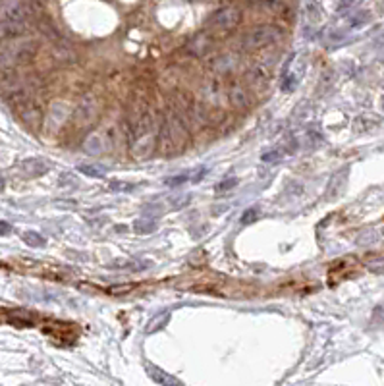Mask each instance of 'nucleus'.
<instances>
[{"instance_id":"obj_1","label":"nucleus","mask_w":384,"mask_h":386,"mask_svg":"<svg viewBox=\"0 0 384 386\" xmlns=\"http://www.w3.org/2000/svg\"><path fill=\"white\" fill-rule=\"evenodd\" d=\"M35 16V6L29 0H2L0 4V39L22 35L27 22Z\"/></svg>"},{"instance_id":"obj_2","label":"nucleus","mask_w":384,"mask_h":386,"mask_svg":"<svg viewBox=\"0 0 384 386\" xmlns=\"http://www.w3.org/2000/svg\"><path fill=\"white\" fill-rule=\"evenodd\" d=\"M157 139L160 153L166 155V157H174V155H178V153H181L185 149L189 136H187V130L181 124L180 118L178 116H170L166 120V124L160 128Z\"/></svg>"},{"instance_id":"obj_3","label":"nucleus","mask_w":384,"mask_h":386,"mask_svg":"<svg viewBox=\"0 0 384 386\" xmlns=\"http://www.w3.org/2000/svg\"><path fill=\"white\" fill-rule=\"evenodd\" d=\"M155 141H157V130L153 124V116L145 114L136 126L134 132V145H132V155L137 159H145L151 157L153 149H155Z\"/></svg>"},{"instance_id":"obj_4","label":"nucleus","mask_w":384,"mask_h":386,"mask_svg":"<svg viewBox=\"0 0 384 386\" xmlns=\"http://www.w3.org/2000/svg\"><path fill=\"white\" fill-rule=\"evenodd\" d=\"M282 37V31L276 25H257L253 29H249L247 33L242 37V46L245 50H261L265 46L276 43Z\"/></svg>"},{"instance_id":"obj_5","label":"nucleus","mask_w":384,"mask_h":386,"mask_svg":"<svg viewBox=\"0 0 384 386\" xmlns=\"http://www.w3.org/2000/svg\"><path fill=\"white\" fill-rule=\"evenodd\" d=\"M240 22H242V10L236 6H226V8L216 10L209 18L207 31L210 35H224V33H230L232 29H236Z\"/></svg>"},{"instance_id":"obj_6","label":"nucleus","mask_w":384,"mask_h":386,"mask_svg":"<svg viewBox=\"0 0 384 386\" xmlns=\"http://www.w3.org/2000/svg\"><path fill=\"white\" fill-rule=\"evenodd\" d=\"M37 52V46L33 41H25L20 45H10L0 50V66H16L29 62Z\"/></svg>"},{"instance_id":"obj_7","label":"nucleus","mask_w":384,"mask_h":386,"mask_svg":"<svg viewBox=\"0 0 384 386\" xmlns=\"http://www.w3.org/2000/svg\"><path fill=\"white\" fill-rule=\"evenodd\" d=\"M212 48V37L209 31H203L199 35H195L187 45H185V50L193 56H205L209 50Z\"/></svg>"},{"instance_id":"obj_8","label":"nucleus","mask_w":384,"mask_h":386,"mask_svg":"<svg viewBox=\"0 0 384 386\" xmlns=\"http://www.w3.org/2000/svg\"><path fill=\"white\" fill-rule=\"evenodd\" d=\"M70 116V108L66 103H54L52 105V108H50V112H48V118H46V128L48 130H58L64 122H66V118Z\"/></svg>"},{"instance_id":"obj_9","label":"nucleus","mask_w":384,"mask_h":386,"mask_svg":"<svg viewBox=\"0 0 384 386\" xmlns=\"http://www.w3.org/2000/svg\"><path fill=\"white\" fill-rule=\"evenodd\" d=\"M46 170H48V166H46L45 160L41 159H25L20 164V172L25 178H39V176L45 174Z\"/></svg>"},{"instance_id":"obj_10","label":"nucleus","mask_w":384,"mask_h":386,"mask_svg":"<svg viewBox=\"0 0 384 386\" xmlns=\"http://www.w3.org/2000/svg\"><path fill=\"white\" fill-rule=\"evenodd\" d=\"M95 114H97V103H95L93 99H85V101L75 108L73 118H75L77 126H83V124H87V122L93 120Z\"/></svg>"},{"instance_id":"obj_11","label":"nucleus","mask_w":384,"mask_h":386,"mask_svg":"<svg viewBox=\"0 0 384 386\" xmlns=\"http://www.w3.org/2000/svg\"><path fill=\"white\" fill-rule=\"evenodd\" d=\"M230 103L236 106V108H245L249 105V99H247V93L245 89H242L240 85H234L230 89Z\"/></svg>"},{"instance_id":"obj_12","label":"nucleus","mask_w":384,"mask_h":386,"mask_svg":"<svg viewBox=\"0 0 384 386\" xmlns=\"http://www.w3.org/2000/svg\"><path fill=\"white\" fill-rule=\"evenodd\" d=\"M83 151L87 155H101L103 153V137L99 136V134H91L83 141Z\"/></svg>"},{"instance_id":"obj_13","label":"nucleus","mask_w":384,"mask_h":386,"mask_svg":"<svg viewBox=\"0 0 384 386\" xmlns=\"http://www.w3.org/2000/svg\"><path fill=\"white\" fill-rule=\"evenodd\" d=\"M147 371H149L151 379H153L155 383H158V385H180V381H178V379H174V377L166 375L164 371H160V369L153 367V365H149V367H147Z\"/></svg>"},{"instance_id":"obj_14","label":"nucleus","mask_w":384,"mask_h":386,"mask_svg":"<svg viewBox=\"0 0 384 386\" xmlns=\"http://www.w3.org/2000/svg\"><path fill=\"white\" fill-rule=\"evenodd\" d=\"M23 242H25L29 247H43L46 244V240L39 234V232H31V230L23 234Z\"/></svg>"},{"instance_id":"obj_15","label":"nucleus","mask_w":384,"mask_h":386,"mask_svg":"<svg viewBox=\"0 0 384 386\" xmlns=\"http://www.w3.org/2000/svg\"><path fill=\"white\" fill-rule=\"evenodd\" d=\"M77 170H81L83 174H87L91 178H103L105 176V168L97 166V164H79Z\"/></svg>"},{"instance_id":"obj_16","label":"nucleus","mask_w":384,"mask_h":386,"mask_svg":"<svg viewBox=\"0 0 384 386\" xmlns=\"http://www.w3.org/2000/svg\"><path fill=\"white\" fill-rule=\"evenodd\" d=\"M155 228H157L155 220H149V218H139V220L134 222V230H136L137 234H149Z\"/></svg>"},{"instance_id":"obj_17","label":"nucleus","mask_w":384,"mask_h":386,"mask_svg":"<svg viewBox=\"0 0 384 386\" xmlns=\"http://www.w3.org/2000/svg\"><path fill=\"white\" fill-rule=\"evenodd\" d=\"M189 180V174H178V176H172V178H166L164 185H170V187H176V185H183V183Z\"/></svg>"},{"instance_id":"obj_18","label":"nucleus","mask_w":384,"mask_h":386,"mask_svg":"<svg viewBox=\"0 0 384 386\" xmlns=\"http://www.w3.org/2000/svg\"><path fill=\"white\" fill-rule=\"evenodd\" d=\"M236 185H238V180H236V178H228V180H222V182L216 183V191H218V193L230 191V189H234Z\"/></svg>"},{"instance_id":"obj_19","label":"nucleus","mask_w":384,"mask_h":386,"mask_svg":"<svg viewBox=\"0 0 384 386\" xmlns=\"http://www.w3.org/2000/svg\"><path fill=\"white\" fill-rule=\"evenodd\" d=\"M257 216H259V211H257V209H247V211L244 212V216H242V224H251V222H255Z\"/></svg>"},{"instance_id":"obj_20","label":"nucleus","mask_w":384,"mask_h":386,"mask_svg":"<svg viewBox=\"0 0 384 386\" xmlns=\"http://www.w3.org/2000/svg\"><path fill=\"white\" fill-rule=\"evenodd\" d=\"M162 318H168V315H158V318H155V320L151 322V326H147V330H149V332H155L157 328H160L162 324H158V322H160Z\"/></svg>"},{"instance_id":"obj_21","label":"nucleus","mask_w":384,"mask_h":386,"mask_svg":"<svg viewBox=\"0 0 384 386\" xmlns=\"http://www.w3.org/2000/svg\"><path fill=\"white\" fill-rule=\"evenodd\" d=\"M110 189H120V191H130V189H134L130 183H118V182H112L110 183Z\"/></svg>"},{"instance_id":"obj_22","label":"nucleus","mask_w":384,"mask_h":386,"mask_svg":"<svg viewBox=\"0 0 384 386\" xmlns=\"http://www.w3.org/2000/svg\"><path fill=\"white\" fill-rule=\"evenodd\" d=\"M10 232H12V226H10L8 222H2V220H0V234L6 236V234H10Z\"/></svg>"},{"instance_id":"obj_23","label":"nucleus","mask_w":384,"mask_h":386,"mask_svg":"<svg viewBox=\"0 0 384 386\" xmlns=\"http://www.w3.org/2000/svg\"><path fill=\"white\" fill-rule=\"evenodd\" d=\"M0 187H2V180H0Z\"/></svg>"}]
</instances>
